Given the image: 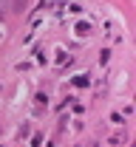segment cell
<instances>
[{
    "mask_svg": "<svg viewBox=\"0 0 136 147\" xmlns=\"http://www.w3.org/2000/svg\"><path fill=\"white\" fill-rule=\"evenodd\" d=\"M74 85L77 88H88L91 85V76H74Z\"/></svg>",
    "mask_w": 136,
    "mask_h": 147,
    "instance_id": "cell-1",
    "label": "cell"
},
{
    "mask_svg": "<svg viewBox=\"0 0 136 147\" xmlns=\"http://www.w3.org/2000/svg\"><path fill=\"white\" fill-rule=\"evenodd\" d=\"M108 142H111V144H114V147H119V144H122V142H125V133H119V136H114V139H108Z\"/></svg>",
    "mask_w": 136,
    "mask_h": 147,
    "instance_id": "cell-2",
    "label": "cell"
},
{
    "mask_svg": "<svg viewBox=\"0 0 136 147\" xmlns=\"http://www.w3.org/2000/svg\"><path fill=\"white\" fill-rule=\"evenodd\" d=\"M23 9H26V0H14V11L23 14Z\"/></svg>",
    "mask_w": 136,
    "mask_h": 147,
    "instance_id": "cell-3",
    "label": "cell"
},
{
    "mask_svg": "<svg viewBox=\"0 0 136 147\" xmlns=\"http://www.w3.org/2000/svg\"><path fill=\"white\" fill-rule=\"evenodd\" d=\"M77 31H79V34H88V31H91V26H88V23H79Z\"/></svg>",
    "mask_w": 136,
    "mask_h": 147,
    "instance_id": "cell-4",
    "label": "cell"
},
{
    "mask_svg": "<svg viewBox=\"0 0 136 147\" xmlns=\"http://www.w3.org/2000/svg\"><path fill=\"white\" fill-rule=\"evenodd\" d=\"M108 59H111V51H108V48H102V54H99V62H108Z\"/></svg>",
    "mask_w": 136,
    "mask_h": 147,
    "instance_id": "cell-5",
    "label": "cell"
},
{
    "mask_svg": "<svg viewBox=\"0 0 136 147\" xmlns=\"http://www.w3.org/2000/svg\"><path fill=\"white\" fill-rule=\"evenodd\" d=\"M3 6H6V3H3V0H0V17H3Z\"/></svg>",
    "mask_w": 136,
    "mask_h": 147,
    "instance_id": "cell-6",
    "label": "cell"
}]
</instances>
